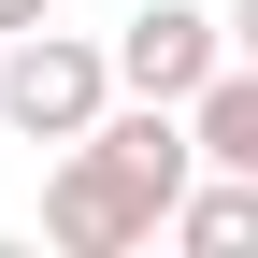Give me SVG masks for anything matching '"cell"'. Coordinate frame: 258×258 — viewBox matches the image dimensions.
<instances>
[{
	"label": "cell",
	"instance_id": "obj_5",
	"mask_svg": "<svg viewBox=\"0 0 258 258\" xmlns=\"http://www.w3.org/2000/svg\"><path fill=\"white\" fill-rule=\"evenodd\" d=\"M186 144L215 158V172H258V57H215L201 101H186Z\"/></svg>",
	"mask_w": 258,
	"mask_h": 258
},
{
	"label": "cell",
	"instance_id": "obj_6",
	"mask_svg": "<svg viewBox=\"0 0 258 258\" xmlns=\"http://www.w3.org/2000/svg\"><path fill=\"white\" fill-rule=\"evenodd\" d=\"M215 29H230V57H258V0H230V15H215Z\"/></svg>",
	"mask_w": 258,
	"mask_h": 258
},
{
	"label": "cell",
	"instance_id": "obj_4",
	"mask_svg": "<svg viewBox=\"0 0 258 258\" xmlns=\"http://www.w3.org/2000/svg\"><path fill=\"white\" fill-rule=\"evenodd\" d=\"M158 230H172L186 258H258V172H215V158H201V172L172 186Z\"/></svg>",
	"mask_w": 258,
	"mask_h": 258
},
{
	"label": "cell",
	"instance_id": "obj_2",
	"mask_svg": "<svg viewBox=\"0 0 258 258\" xmlns=\"http://www.w3.org/2000/svg\"><path fill=\"white\" fill-rule=\"evenodd\" d=\"M101 101H115V57L86 43V29H15L0 43V129L15 144H72V129H101Z\"/></svg>",
	"mask_w": 258,
	"mask_h": 258
},
{
	"label": "cell",
	"instance_id": "obj_7",
	"mask_svg": "<svg viewBox=\"0 0 258 258\" xmlns=\"http://www.w3.org/2000/svg\"><path fill=\"white\" fill-rule=\"evenodd\" d=\"M43 15H57V0H0V43H15V29H43Z\"/></svg>",
	"mask_w": 258,
	"mask_h": 258
},
{
	"label": "cell",
	"instance_id": "obj_3",
	"mask_svg": "<svg viewBox=\"0 0 258 258\" xmlns=\"http://www.w3.org/2000/svg\"><path fill=\"white\" fill-rule=\"evenodd\" d=\"M101 57H115V101H201V72L230 57V29H215L201 0H144Z\"/></svg>",
	"mask_w": 258,
	"mask_h": 258
},
{
	"label": "cell",
	"instance_id": "obj_1",
	"mask_svg": "<svg viewBox=\"0 0 258 258\" xmlns=\"http://www.w3.org/2000/svg\"><path fill=\"white\" fill-rule=\"evenodd\" d=\"M186 172H201L186 101H101V129H72L57 172H43V244H57V258H129V244H158V215H172Z\"/></svg>",
	"mask_w": 258,
	"mask_h": 258
}]
</instances>
